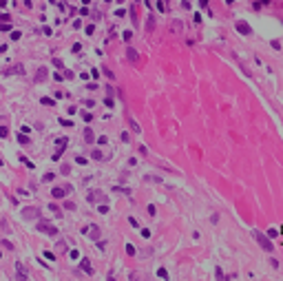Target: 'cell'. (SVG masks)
Listing matches in <instances>:
<instances>
[{
    "mask_svg": "<svg viewBox=\"0 0 283 281\" xmlns=\"http://www.w3.org/2000/svg\"><path fill=\"white\" fill-rule=\"evenodd\" d=\"M91 157H93V160H97V162L104 160V155H102V151H100V148H93V151H91Z\"/></svg>",
    "mask_w": 283,
    "mask_h": 281,
    "instance_id": "4fadbf2b",
    "label": "cell"
},
{
    "mask_svg": "<svg viewBox=\"0 0 283 281\" xmlns=\"http://www.w3.org/2000/svg\"><path fill=\"white\" fill-rule=\"evenodd\" d=\"M22 217L25 219H40V210L38 208H33V206H29V208H22Z\"/></svg>",
    "mask_w": 283,
    "mask_h": 281,
    "instance_id": "277c9868",
    "label": "cell"
},
{
    "mask_svg": "<svg viewBox=\"0 0 283 281\" xmlns=\"http://www.w3.org/2000/svg\"><path fill=\"white\" fill-rule=\"evenodd\" d=\"M93 31H95V27H93V25H86V35H91Z\"/></svg>",
    "mask_w": 283,
    "mask_h": 281,
    "instance_id": "ee69618b",
    "label": "cell"
},
{
    "mask_svg": "<svg viewBox=\"0 0 283 281\" xmlns=\"http://www.w3.org/2000/svg\"><path fill=\"white\" fill-rule=\"evenodd\" d=\"M7 135H9V128H7V126H0V137H2V140H5Z\"/></svg>",
    "mask_w": 283,
    "mask_h": 281,
    "instance_id": "d4e9b609",
    "label": "cell"
},
{
    "mask_svg": "<svg viewBox=\"0 0 283 281\" xmlns=\"http://www.w3.org/2000/svg\"><path fill=\"white\" fill-rule=\"evenodd\" d=\"M35 228H38V232H44V235H49V237H55V235H58V228H55L53 224H49V221H44V219H38Z\"/></svg>",
    "mask_w": 283,
    "mask_h": 281,
    "instance_id": "6da1fadb",
    "label": "cell"
},
{
    "mask_svg": "<svg viewBox=\"0 0 283 281\" xmlns=\"http://www.w3.org/2000/svg\"><path fill=\"white\" fill-rule=\"evenodd\" d=\"M75 162H78L80 166H86V164H89V160H86V157H82V155H80V157H75Z\"/></svg>",
    "mask_w": 283,
    "mask_h": 281,
    "instance_id": "603a6c76",
    "label": "cell"
},
{
    "mask_svg": "<svg viewBox=\"0 0 283 281\" xmlns=\"http://www.w3.org/2000/svg\"><path fill=\"white\" fill-rule=\"evenodd\" d=\"M49 210L53 213L55 217H62V210H60V208H58V206H55V204H51V206H49Z\"/></svg>",
    "mask_w": 283,
    "mask_h": 281,
    "instance_id": "2e32d148",
    "label": "cell"
},
{
    "mask_svg": "<svg viewBox=\"0 0 283 281\" xmlns=\"http://www.w3.org/2000/svg\"><path fill=\"white\" fill-rule=\"evenodd\" d=\"M115 16H117V18H124L126 11H124V9H117V11H115Z\"/></svg>",
    "mask_w": 283,
    "mask_h": 281,
    "instance_id": "b9f144b4",
    "label": "cell"
},
{
    "mask_svg": "<svg viewBox=\"0 0 283 281\" xmlns=\"http://www.w3.org/2000/svg\"><path fill=\"white\" fill-rule=\"evenodd\" d=\"M53 66H58V69H64V64H62V60H60V58H55V60H53Z\"/></svg>",
    "mask_w": 283,
    "mask_h": 281,
    "instance_id": "836d02e7",
    "label": "cell"
},
{
    "mask_svg": "<svg viewBox=\"0 0 283 281\" xmlns=\"http://www.w3.org/2000/svg\"><path fill=\"white\" fill-rule=\"evenodd\" d=\"M128 224H131L133 228H139V224H137V219H135V217H128Z\"/></svg>",
    "mask_w": 283,
    "mask_h": 281,
    "instance_id": "e575fe53",
    "label": "cell"
},
{
    "mask_svg": "<svg viewBox=\"0 0 283 281\" xmlns=\"http://www.w3.org/2000/svg\"><path fill=\"white\" fill-rule=\"evenodd\" d=\"M40 104H44V106H55V100H53V97H40Z\"/></svg>",
    "mask_w": 283,
    "mask_h": 281,
    "instance_id": "5bb4252c",
    "label": "cell"
},
{
    "mask_svg": "<svg viewBox=\"0 0 283 281\" xmlns=\"http://www.w3.org/2000/svg\"><path fill=\"white\" fill-rule=\"evenodd\" d=\"M0 246H5L7 250H13V244H11L9 239H2V241H0Z\"/></svg>",
    "mask_w": 283,
    "mask_h": 281,
    "instance_id": "d6986e66",
    "label": "cell"
},
{
    "mask_svg": "<svg viewBox=\"0 0 283 281\" xmlns=\"http://www.w3.org/2000/svg\"><path fill=\"white\" fill-rule=\"evenodd\" d=\"M97 250H100V252H104V250H106V241L97 239Z\"/></svg>",
    "mask_w": 283,
    "mask_h": 281,
    "instance_id": "cb8c5ba5",
    "label": "cell"
},
{
    "mask_svg": "<svg viewBox=\"0 0 283 281\" xmlns=\"http://www.w3.org/2000/svg\"><path fill=\"white\" fill-rule=\"evenodd\" d=\"M64 210H75V204L73 201H64Z\"/></svg>",
    "mask_w": 283,
    "mask_h": 281,
    "instance_id": "4316f807",
    "label": "cell"
},
{
    "mask_svg": "<svg viewBox=\"0 0 283 281\" xmlns=\"http://www.w3.org/2000/svg\"><path fill=\"white\" fill-rule=\"evenodd\" d=\"M64 78L66 80H73V71H64Z\"/></svg>",
    "mask_w": 283,
    "mask_h": 281,
    "instance_id": "7dc6e473",
    "label": "cell"
},
{
    "mask_svg": "<svg viewBox=\"0 0 283 281\" xmlns=\"http://www.w3.org/2000/svg\"><path fill=\"white\" fill-rule=\"evenodd\" d=\"M119 140H122V142L126 144V142H131V135L126 133V131H122V133H119Z\"/></svg>",
    "mask_w": 283,
    "mask_h": 281,
    "instance_id": "44dd1931",
    "label": "cell"
},
{
    "mask_svg": "<svg viewBox=\"0 0 283 281\" xmlns=\"http://www.w3.org/2000/svg\"><path fill=\"white\" fill-rule=\"evenodd\" d=\"M97 213L106 215V213H109V204H100V206H97Z\"/></svg>",
    "mask_w": 283,
    "mask_h": 281,
    "instance_id": "ffe728a7",
    "label": "cell"
},
{
    "mask_svg": "<svg viewBox=\"0 0 283 281\" xmlns=\"http://www.w3.org/2000/svg\"><path fill=\"white\" fill-rule=\"evenodd\" d=\"M82 117H84V122H91L93 117H91V113H82Z\"/></svg>",
    "mask_w": 283,
    "mask_h": 281,
    "instance_id": "c3c4849f",
    "label": "cell"
},
{
    "mask_svg": "<svg viewBox=\"0 0 283 281\" xmlns=\"http://www.w3.org/2000/svg\"><path fill=\"white\" fill-rule=\"evenodd\" d=\"M42 31H44V35H53V29H51V27H44Z\"/></svg>",
    "mask_w": 283,
    "mask_h": 281,
    "instance_id": "bcb514c9",
    "label": "cell"
},
{
    "mask_svg": "<svg viewBox=\"0 0 283 281\" xmlns=\"http://www.w3.org/2000/svg\"><path fill=\"white\" fill-rule=\"evenodd\" d=\"M60 124H62V126H73V122H71V120H64V117H62V120H60Z\"/></svg>",
    "mask_w": 283,
    "mask_h": 281,
    "instance_id": "f35d334b",
    "label": "cell"
},
{
    "mask_svg": "<svg viewBox=\"0 0 283 281\" xmlns=\"http://www.w3.org/2000/svg\"><path fill=\"white\" fill-rule=\"evenodd\" d=\"M66 193H69L66 186H53V188H51V197H53V199H62Z\"/></svg>",
    "mask_w": 283,
    "mask_h": 281,
    "instance_id": "5b68a950",
    "label": "cell"
},
{
    "mask_svg": "<svg viewBox=\"0 0 283 281\" xmlns=\"http://www.w3.org/2000/svg\"><path fill=\"white\" fill-rule=\"evenodd\" d=\"M157 277H162V279H168V272H166L164 268H159V270H157Z\"/></svg>",
    "mask_w": 283,
    "mask_h": 281,
    "instance_id": "484cf974",
    "label": "cell"
},
{
    "mask_svg": "<svg viewBox=\"0 0 283 281\" xmlns=\"http://www.w3.org/2000/svg\"><path fill=\"white\" fill-rule=\"evenodd\" d=\"M84 142H86V144H93V142H95V135H93V131H91V126L84 128Z\"/></svg>",
    "mask_w": 283,
    "mask_h": 281,
    "instance_id": "9c48e42d",
    "label": "cell"
},
{
    "mask_svg": "<svg viewBox=\"0 0 283 281\" xmlns=\"http://www.w3.org/2000/svg\"><path fill=\"white\" fill-rule=\"evenodd\" d=\"M104 104L109 106V109H113V97H104Z\"/></svg>",
    "mask_w": 283,
    "mask_h": 281,
    "instance_id": "74e56055",
    "label": "cell"
},
{
    "mask_svg": "<svg viewBox=\"0 0 283 281\" xmlns=\"http://www.w3.org/2000/svg\"><path fill=\"white\" fill-rule=\"evenodd\" d=\"M0 31H11V25L9 22H0Z\"/></svg>",
    "mask_w": 283,
    "mask_h": 281,
    "instance_id": "83f0119b",
    "label": "cell"
},
{
    "mask_svg": "<svg viewBox=\"0 0 283 281\" xmlns=\"http://www.w3.org/2000/svg\"><path fill=\"white\" fill-rule=\"evenodd\" d=\"M102 73H104V76L109 78V80H113V78H115V73H113V71H109V69H104V71H102Z\"/></svg>",
    "mask_w": 283,
    "mask_h": 281,
    "instance_id": "4dcf8cb0",
    "label": "cell"
},
{
    "mask_svg": "<svg viewBox=\"0 0 283 281\" xmlns=\"http://www.w3.org/2000/svg\"><path fill=\"white\" fill-rule=\"evenodd\" d=\"M126 58H128L131 62H137V58H139V55H137V51H135L133 47H128V49H126Z\"/></svg>",
    "mask_w": 283,
    "mask_h": 281,
    "instance_id": "8fae6325",
    "label": "cell"
},
{
    "mask_svg": "<svg viewBox=\"0 0 283 281\" xmlns=\"http://www.w3.org/2000/svg\"><path fill=\"white\" fill-rule=\"evenodd\" d=\"M122 38H124V40H126V42H128V40H131V38H133V33H131V31H124V33H122Z\"/></svg>",
    "mask_w": 283,
    "mask_h": 281,
    "instance_id": "8d00e7d4",
    "label": "cell"
},
{
    "mask_svg": "<svg viewBox=\"0 0 283 281\" xmlns=\"http://www.w3.org/2000/svg\"><path fill=\"white\" fill-rule=\"evenodd\" d=\"M148 215H150V217H155V215H157V208H155V206H153V204H150V206H148Z\"/></svg>",
    "mask_w": 283,
    "mask_h": 281,
    "instance_id": "1f68e13d",
    "label": "cell"
},
{
    "mask_svg": "<svg viewBox=\"0 0 283 281\" xmlns=\"http://www.w3.org/2000/svg\"><path fill=\"white\" fill-rule=\"evenodd\" d=\"M7 5V0H0V7H5Z\"/></svg>",
    "mask_w": 283,
    "mask_h": 281,
    "instance_id": "681fc988",
    "label": "cell"
},
{
    "mask_svg": "<svg viewBox=\"0 0 283 281\" xmlns=\"http://www.w3.org/2000/svg\"><path fill=\"white\" fill-rule=\"evenodd\" d=\"M44 259H49V261H55V255H53L51 250H47V252H44Z\"/></svg>",
    "mask_w": 283,
    "mask_h": 281,
    "instance_id": "f1b7e54d",
    "label": "cell"
},
{
    "mask_svg": "<svg viewBox=\"0 0 283 281\" xmlns=\"http://www.w3.org/2000/svg\"><path fill=\"white\" fill-rule=\"evenodd\" d=\"M0 20H2V22H9L11 16H9V13H0Z\"/></svg>",
    "mask_w": 283,
    "mask_h": 281,
    "instance_id": "d590c367",
    "label": "cell"
},
{
    "mask_svg": "<svg viewBox=\"0 0 283 281\" xmlns=\"http://www.w3.org/2000/svg\"><path fill=\"white\" fill-rule=\"evenodd\" d=\"M20 38H22L20 31H11V40H20Z\"/></svg>",
    "mask_w": 283,
    "mask_h": 281,
    "instance_id": "f546056e",
    "label": "cell"
},
{
    "mask_svg": "<svg viewBox=\"0 0 283 281\" xmlns=\"http://www.w3.org/2000/svg\"><path fill=\"white\" fill-rule=\"evenodd\" d=\"M58 250H66V241H58Z\"/></svg>",
    "mask_w": 283,
    "mask_h": 281,
    "instance_id": "60d3db41",
    "label": "cell"
},
{
    "mask_svg": "<svg viewBox=\"0 0 283 281\" xmlns=\"http://www.w3.org/2000/svg\"><path fill=\"white\" fill-rule=\"evenodd\" d=\"M58 148H55V153H53V162H58L60 157H62V153H64V148H66V137H58Z\"/></svg>",
    "mask_w": 283,
    "mask_h": 281,
    "instance_id": "3957f363",
    "label": "cell"
},
{
    "mask_svg": "<svg viewBox=\"0 0 283 281\" xmlns=\"http://www.w3.org/2000/svg\"><path fill=\"white\" fill-rule=\"evenodd\" d=\"M80 268H82L84 272H89V275H93V268H91V261L86 259V257H84L82 261H80Z\"/></svg>",
    "mask_w": 283,
    "mask_h": 281,
    "instance_id": "30bf717a",
    "label": "cell"
},
{
    "mask_svg": "<svg viewBox=\"0 0 283 281\" xmlns=\"http://www.w3.org/2000/svg\"><path fill=\"white\" fill-rule=\"evenodd\" d=\"M80 49H82V44H80V42H75V44H73V53H80Z\"/></svg>",
    "mask_w": 283,
    "mask_h": 281,
    "instance_id": "f6af8a7d",
    "label": "cell"
},
{
    "mask_svg": "<svg viewBox=\"0 0 283 281\" xmlns=\"http://www.w3.org/2000/svg\"><path fill=\"white\" fill-rule=\"evenodd\" d=\"M106 142H109V140H106V135H102V137H97V144H100V146H104V144H106Z\"/></svg>",
    "mask_w": 283,
    "mask_h": 281,
    "instance_id": "ab89813d",
    "label": "cell"
},
{
    "mask_svg": "<svg viewBox=\"0 0 283 281\" xmlns=\"http://www.w3.org/2000/svg\"><path fill=\"white\" fill-rule=\"evenodd\" d=\"M47 76H49V71H47V66H40L38 73H35V82H44Z\"/></svg>",
    "mask_w": 283,
    "mask_h": 281,
    "instance_id": "ba28073f",
    "label": "cell"
},
{
    "mask_svg": "<svg viewBox=\"0 0 283 281\" xmlns=\"http://www.w3.org/2000/svg\"><path fill=\"white\" fill-rule=\"evenodd\" d=\"M104 199V193L102 191H89V195H86V201H91V204H95V201Z\"/></svg>",
    "mask_w": 283,
    "mask_h": 281,
    "instance_id": "8992f818",
    "label": "cell"
},
{
    "mask_svg": "<svg viewBox=\"0 0 283 281\" xmlns=\"http://www.w3.org/2000/svg\"><path fill=\"white\" fill-rule=\"evenodd\" d=\"M55 179V173H44V177H42V181H53Z\"/></svg>",
    "mask_w": 283,
    "mask_h": 281,
    "instance_id": "7402d4cb",
    "label": "cell"
},
{
    "mask_svg": "<svg viewBox=\"0 0 283 281\" xmlns=\"http://www.w3.org/2000/svg\"><path fill=\"white\" fill-rule=\"evenodd\" d=\"M155 29V18L153 16H148V22H146V31H153Z\"/></svg>",
    "mask_w": 283,
    "mask_h": 281,
    "instance_id": "e0dca14e",
    "label": "cell"
},
{
    "mask_svg": "<svg viewBox=\"0 0 283 281\" xmlns=\"http://www.w3.org/2000/svg\"><path fill=\"white\" fill-rule=\"evenodd\" d=\"M254 239H259V244H261V246H263L265 250H272V246H270V241L265 239V237L261 235V232H257V230H254Z\"/></svg>",
    "mask_w": 283,
    "mask_h": 281,
    "instance_id": "52a82bcc",
    "label": "cell"
},
{
    "mask_svg": "<svg viewBox=\"0 0 283 281\" xmlns=\"http://www.w3.org/2000/svg\"><path fill=\"white\" fill-rule=\"evenodd\" d=\"M82 232H84V235H89L93 241H97V239H100V235H102L100 226H95V224H93V226H86V228H82Z\"/></svg>",
    "mask_w": 283,
    "mask_h": 281,
    "instance_id": "7a4b0ae2",
    "label": "cell"
},
{
    "mask_svg": "<svg viewBox=\"0 0 283 281\" xmlns=\"http://www.w3.org/2000/svg\"><path fill=\"white\" fill-rule=\"evenodd\" d=\"M82 2H84V5H89V0H82Z\"/></svg>",
    "mask_w": 283,
    "mask_h": 281,
    "instance_id": "f907efd6",
    "label": "cell"
},
{
    "mask_svg": "<svg viewBox=\"0 0 283 281\" xmlns=\"http://www.w3.org/2000/svg\"><path fill=\"white\" fill-rule=\"evenodd\" d=\"M142 237H146V239L150 237V230H148V228H142Z\"/></svg>",
    "mask_w": 283,
    "mask_h": 281,
    "instance_id": "7bdbcfd3",
    "label": "cell"
},
{
    "mask_svg": "<svg viewBox=\"0 0 283 281\" xmlns=\"http://www.w3.org/2000/svg\"><path fill=\"white\" fill-rule=\"evenodd\" d=\"M128 124H131V131H133V133H139V126H137V122H135L133 117L128 120Z\"/></svg>",
    "mask_w": 283,
    "mask_h": 281,
    "instance_id": "ac0fdd59",
    "label": "cell"
},
{
    "mask_svg": "<svg viewBox=\"0 0 283 281\" xmlns=\"http://www.w3.org/2000/svg\"><path fill=\"white\" fill-rule=\"evenodd\" d=\"M126 252H128V255H131V257H133V255H135V248H133V244H126Z\"/></svg>",
    "mask_w": 283,
    "mask_h": 281,
    "instance_id": "d6a6232c",
    "label": "cell"
},
{
    "mask_svg": "<svg viewBox=\"0 0 283 281\" xmlns=\"http://www.w3.org/2000/svg\"><path fill=\"white\" fill-rule=\"evenodd\" d=\"M5 73H7V76H11V73H18V76H22V73H25V69H22V64H18V66H11V69H7Z\"/></svg>",
    "mask_w": 283,
    "mask_h": 281,
    "instance_id": "7c38bea8",
    "label": "cell"
},
{
    "mask_svg": "<svg viewBox=\"0 0 283 281\" xmlns=\"http://www.w3.org/2000/svg\"><path fill=\"white\" fill-rule=\"evenodd\" d=\"M18 142H20L22 146H27V144H29V137H27V133H20V135H18Z\"/></svg>",
    "mask_w": 283,
    "mask_h": 281,
    "instance_id": "9a60e30c",
    "label": "cell"
}]
</instances>
